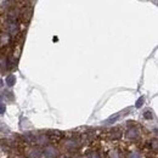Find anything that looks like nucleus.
Masks as SVG:
<instances>
[{
  "label": "nucleus",
  "mask_w": 158,
  "mask_h": 158,
  "mask_svg": "<svg viewBox=\"0 0 158 158\" xmlns=\"http://www.w3.org/2000/svg\"><path fill=\"white\" fill-rule=\"evenodd\" d=\"M80 145H81V140L78 136H71V138L62 141V148L68 153H72V152L77 151L80 147Z\"/></svg>",
  "instance_id": "f257e3e1"
},
{
  "label": "nucleus",
  "mask_w": 158,
  "mask_h": 158,
  "mask_svg": "<svg viewBox=\"0 0 158 158\" xmlns=\"http://www.w3.org/2000/svg\"><path fill=\"white\" fill-rule=\"evenodd\" d=\"M125 138L128 139L129 141H133V142L139 141V140L141 139V130L139 129L138 127H131V128H129V129L127 130Z\"/></svg>",
  "instance_id": "f03ea898"
},
{
  "label": "nucleus",
  "mask_w": 158,
  "mask_h": 158,
  "mask_svg": "<svg viewBox=\"0 0 158 158\" xmlns=\"http://www.w3.org/2000/svg\"><path fill=\"white\" fill-rule=\"evenodd\" d=\"M33 16V6H23L20 10V19L23 22H29Z\"/></svg>",
  "instance_id": "7ed1b4c3"
},
{
  "label": "nucleus",
  "mask_w": 158,
  "mask_h": 158,
  "mask_svg": "<svg viewBox=\"0 0 158 158\" xmlns=\"http://www.w3.org/2000/svg\"><path fill=\"white\" fill-rule=\"evenodd\" d=\"M43 155L48 158H56L59 156V150L54 145H48V146H45Z\"/></svg>",
  "instance_id": "20e7f679"
},
{
  "label": "nucleus",
  "mask_w": 158,
  "mask_h": 158,
  "mask_svg": "<svg viewBox=\"0 0 158 158\" xmlns=\"http://www.w3.org/2000/svg\"><path fill=\"white\" fill-rule=\"evenodd\" d=\"M12 44V37L9 33H0V46L2 49L10 46Z\"/></svg>",
  "instance_id": "39448f33"
},
{
  "label": "nucleus",
  "mask_w": 158,
  "mask_h": 158,
  "mask_svg": "<svg viewBox=\"0 0 158 158\" xmlns=\"http://www.w3.org/2000/svg\"><path fill=\"white\" fill-rule=\"evenodd\" d=\"M64 136V134L62 133V131H57V130H55V131H50V133H48L46 134V138L49 141H51V142H55V141H61L62 139Z\"/></svg>",
  "instance_id": "423d86ee"
},
{
  "label": "nucleus",
  "mask_w": 158,
  "mask_h": 158,
  "mask_svg": "<svg viewBox=\"0 0 158 158\" xmlns=\"http://www.w3.org/2000/svg\"><path fill=\"white\" fill-rule=\"evenodd\" d=\"M41 157V152L37 147H32L27 151V158H40Z\"/></svg>",
  "instance_id": "0eeeda50"
},
{
  "label": "nucleus",
  "mask_w": 158,
  "mask_h": 158,
  "mask_svg": "<svg viewBox=\"0 0 158 158\" xmlns=\"http://www.w3.org/2000/svg\"><path fill=\"white\" fill-rule=\"evenodd\" d=\"M123 158H142V155L139 151H129L125 155H123Z\"/></svg>",
  "instance_id": "6e6552de"
},
{
  "label": "nucleus",
  "mask_w": 158,
  "mask_h": 158,
  "mask_svg": "<svg viewBox=\"0 0 158 158\" xmlns=\"http://www.w3.org/2000/svg\"><path fill=\"white\" fill-rule=\"evenodd\" d=\"M5 83H6L7 86H14L16 84V77L14 74H9L5 79Z\"/></svg>",
  "instance_id": "1a4fd4ad"
},
{
  "label": "nucleus",
  "mask_w": 158,
  "mask_h": 158,
  "mask_svg": "<svg viewBox=\"0 0 158 158\" xmlns=\"http://www.w3.org/2000/svg\"><path fill=\"white\" fill-rule=\"evenodd\" d=\"M108 158H123V155L117 150H112L108 152Z\"/></svg>",
  "instance_id": "9d476101"
},
{
  "label": "nucleus",
  "mask_w": 158,
  "mask_h": 158,
  "mask_svg": "<svg viewBox=\"0 0 158 158\" xmlns=\"http://www.w3.org/2000/svg\"><path fill=\"white\" fill-rule=\"evenodd\" d=\"M119 117H120V113H116L114 116H111L110 118L107 119V120H106V123H107V124H111V123H114V122H116V120H117V119H118Z\"/></svg>",
  "instance_id": "9b49d317"
},
{
  "label": "nucleus",
  "mask_w": 158,
  "mask_h": 158,
  "mask_svg": "<svg viewBox=\"0 0 158 158\" xmlns=\"http://www.w3.org/2000/svg\"><path fill=\"white\" fill-rule=\"evenodd\" d=\"M143 118L145 119H152L153 118V113H152L151 111H146V112L143 113Z\"/></svg>",
  "instance_id": "f8f14e48"
},
{
  "label": "nucleus",
  "mask_w": 158,
  "mask_h": 158,
  "mask_svg": "<svg viewBox=\"0 0 158 158\" xmlns=\"http://www.w3.org/2000/svg\"><path fill=\"white\" fill-rule=\"evenodd\" d=\"M5 111H6V106H5L2 102H0V114L5 113Z\"/></svg>",
  "instance_id": "ddd939ff"
},
{
  "label": "nucleus",
  "mask_w": 158,
  "mask_h": 158,
  "mask_svg": "<svg viewBox=\"0 0 158 158\" xmlns=\"http://www.w3.org/2000/svg\"><path fill=\"white\" fill-rule=\"evenodd\" d=\"M142 103H143V98H140V99L136 101V107H138V108H140V107L142 106Z\"/></svg>",
  "instance_id": "4468645a"
},
{
  "label": "nucleus",
  "mask_w": 158,
  "mask_h": 158,
  "mask_svg": "<svg viewBox=\"0 0 158 158\" xmlns=\"http://www.w3.org/2000/svg\"><path fill=\"white\" fill-rule=\"evenodd\" d=\"M2 86H4V80H2V79H0V89H1Z\"/></svg>",
  "instance_id": "2eb2a0df"
},
{
  "label": "nucleus",
  "mask_w": 158,
  "mask_h": 158,
  "mask_svg": "<svg viewBox=\"0 0 158 158\" xmlns=\"http://www.w3.org/2000/svg\"><path fill=\"white\" fill-rule=\"evenodd\" d=\"M1 99H2V95H0V102H1Z\"/></svg>",
  "instance_id": "dca6fc26"
}]
</instances>
